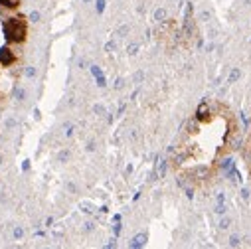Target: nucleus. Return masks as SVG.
Wrapping results in <instances>:
<instances>
[{
    "label": "nucleus",
    "instance_id": "9",
    "mask_svg": "<svg viewBox=\"0 0 251 249\" xmlns=\"http://www.w3.org/2000/svg\"><path fill=\"white\" fill-rule=\"evenodd\" d=\"M0 160H2V156H0Z\"/></svg>",
    "mask_w": 251,
    "mask_h": 249
},
{
    "label": "nucleus",
    "instance_id": "5",
    "mask_svg": "<svg viewBox=\"0 0 251 249\" xmlns=\"http://www.w3.org/2000/svg\"><path fill=\"white\" fill-rule=\"evenodd\" d=\"M0 4H2L4 8H18L20 4H22V0H0Z\"/></svg>",
    "mask_w": 251,
    "mask_h": 249
},
{
    "label": "nucleus",
    "instance_id": "6",
    "mask_svg": "<svg viewBox=\"0 0 251 249\" xmlns=\"http://www.w3.org/2000/svg\"><path fill=\"white\" fill-rule=\"evenodd\" d=\"M30 20H32V22H38V20H40V14H38V12H32V14H30Z\"/></svg>",
    "mask_w": 251,
    "mask_h": 249
},
{
    "label": "nucleus",
    "instance_id": "3",
    "mask_svg": "<svg viewBox=\"0 0 251 249\" xmlns=\"http://www.w3.org/2000/svg\"><path fill=\"white\" fill-rule=\"evenodd\" d=\"M241 156H243V162H245V168H247L249 176H251V129L245 137L243 144H241Z\"/></svg>",
    "mask_w": 251,
    "mask_h": 249
},
{
    "label": "nucleus",
    "instance_id": "2",
    "mask_svg": "<svg viewBox=\"0 0 251 249\" xmlns=\"http://www.w3.org/2000/svg\"><path fill=\"white\" fill-rule=\"evenodd\" d=\"M4 38L10 44H22L28 36V20L26 16H12V18L4 20Z\"/></svg>",
    "mask_w": 251,
    "mask_h": 249
},
{
    "label": "nucleus",
    "instance_id": "8",
    "mask_svg": "<svg viewBox=\"0 0 251 249\" xmlns=\"http://www.w3.org/2000/svg\"><path fill=\"white\" fill-rule=\"evenodd\" d=\"M14 235H16V237H22V229H20V227H18V229L14 231Z\"/></svg>",
    "mask_w": 251,
    "mask_h": 249
},
{
    "label": "nucleus",
    "instance_id": "4",
    "mask_svg": "<svg viewBox=\"0 0 251 249\" xmlns=\"http://www.w3.org/2000/svg\"><path fill=\"white\" fill-rule=\"evenodd\" d=\"M14 61H16V53L12 48H8V46L0 48V63L4 67H10V66H14Z\"/></svg>",
    "mask_w": 251,
    "mask_h": 249
},
{
    "label": "nucleus",
    "instance_id": "7",
    "mask_svg": "<svg viewBox=\"0 0 251 249\" xmlns=\"http://www.w3.org/2000/svg\"><path fill=\"white\" fill-rule=\"evenodd\" d=\"M34 73H36V71H34V67H26V75H28V77H32Z\"/></svg>",
    "mask_w": 251,
    "mask_h": 249
},
{
    "label": "nucleus",
    "instance_id": "1",
    "mask_svg": "<svg viewBox=\"0 0 251 249\" xmlns=\"http://www.w3.org/2000/svg\"><path fill=\"white\" fill-rule=\"evenodd\" d=\"M239 119L222 101H204L186 124L174 166L184 182H210L239 143Z\"/></svg>",
    "mask_w": 251,
    "mask_h": 249
}]
</instances>
